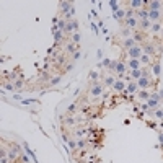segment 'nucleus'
Here are the masks:
<instances>
[{
    "mask_svg": "<svg viewBox=\"0 0 163 163\" xmlns=\"http://www.w3.org/2000/svg\"><path fill=\"white\" fill-rule=\"evenodd\" d=\"M142 46V52L147 54V56H150L152 59H158L160 52H158V46L160 44L157 43L155 39H147L144 44H140Z\"/></svg>",
    "mask_w": 163,
    "mask_h": 163,
    "instance_id": "1",
    "label": "nucleus"
},
{
    "mask_svg": "<svg viewBox=\"0 0 163 163\" xmlns=\"http://www.w3.org/2000/svg\"><path fill=\"white\" fill-rule=\"evenodd\" d=\"M104 85L101 83V80L99 82H95V83H88V95L92 96V98H101V96L104 95Z\"/></svg>",
    "mask_w": 163,
    "mask_h": 163,
    "instance_id": "2",
    "label": "nucleus"
},
{
    "mask_svg": "<svg viewBox=\"0 0 163 163\" xmlns=\"http://www.w3.org/2000/svg\"><path fill=\"white\" fill-rule=\"evenodd\" d=\"M101 83L104 85V88L113 90L114 83H116V75H111L108 72H101Z\"/></svg>",
    "mask_w": 163,
    "mask_h": 163,
    "instance_id": "3",
    "label": "nucleus"
},
{
    "mask_svg": "<svg viewBox=\"0 0 163 163\" xmlns=\"http://www.w3.org/2000/svg\"><path fill=\"white\" fill-rule=\"evenodd\" d=\"M57 8H59V18H62L65 13H69V11L74 8V2H57Z\"/></svg>",
    "mask_w": 163,
    "mask_h": 163,
    "instance_id": "4",
    "label": "nucleus"
},
{
    "mask_svg": "<svg viewBox=\"0 0 163 163\" xmlns=\"http://www.w3.org/2000/svg\"><path fill=\"white\" fill-rule=\"evenodd\" d=\"M80 44H74L72 41H69V43H65L64 44V54L65 56H69V57H72L77 51H80Z\"/></svg>",
    "mask_w": 163,
    "mask_h": 163,
    "instance_id": "5",
    "label": "nucleus"
},
{
    "mask_svg": "<svg viewBox=\"0 0 163 163\" xmlns=\"http://www.w3.org/2000/svg\"><path fill=\"white\" fill-rule=\"evenodd\" d=\"M160 74H162V64H160V59H153V62H152V75L155 77L157 82H160Z\"/></svg>",
    "mask_w": 163,
    "mask_h": 163,
    "instance_id": "6",
    "label": "nucleus"
},
{
    "mask_svg": "<svg viewBox=\"0 0 163 163\" xmlns=\"http://www.w3.org/2000/svg\"><path fill=\"white\" fill-rule=\"evenodd\" d=\"M132 38H134V41L137 44H144L149 39V33H144V31H139V29H135L134 34H132Z\"/></svg>",
    "mask_w": 163,
    "mask_h": 163,
    "instance_id": "7",
    "label": "nucleus"
},
{
    "mask_svg": "<svg viewBox=\"0 0 163 163\" xmlns=\"http://www.w3.org/2000/svg\"><path fill=\"white\" fill-rule=\"evenodd\" d=\"M147 8L152 10V11H162L163 2H160V0H149V2H147Z\"/></svg>",
    "mask_w": 163,
    "mask_h": 163,
    "instance_id": "8",
    "label": "nucleus"
},
{
    "mask_svg": "<svg viewBox=\"0 0 163 163\" xmlns=\"http://www.w3.org/2000/svg\"><path fill=\"white\" fill-rule=\"evenodd\" d=\"M122 26H127V28H131V29H134V31H135V29L139 28V20H137L135 16L126 18V20H124V25H122Z\"/></svg>",
    "mask_w": 163,
    "mask_h": 163,
    "instance_id": "9",
    "label": "nucleus"
},
{
    "mask_svg": "<svg viewBox=\"0 0 163 163\" xmlns=\"http://www.w3.org/2000/svg\"><path fill=\"white\" fill-rule=\"evenodd\" d=\"M150 95H152L150 90H139V92H137V99H139V101L147 103V101L150 99Z\"/></svg>",
    "mask_w": 163,
    "mask_h": 163,
    "instance_id": "10",
    "label": "nucleus"
},
{
    "mask_svg": "<svg viewBox=\"0 0 163 163\" xmlns=\"http://www.w3.org/2000/svg\"><path fill=\"white\" fill-rule=\"evenodd\" d=\"M150 26H152V21L147 18V20H140V21H139V28L137 29H139V31H144V33H149Z\"/></svg>",
    "mask_w": 163,
    "mask_h": 163,
    "instance_id": "11",
    "label": "nucleus"
},
{
    "mask_svg": "<svg viewBox=\"0 0 163 163\" xmlns=\"http://www.w3.org/2000/svg\"><path fill=\"white\" fill-rule=\"evenodd\" d=\"M126 64H127L129 70H139V69H142V64H140V60L139 59H129Z\"/></svg>",
    "mask_w": 163,
    "mask_h": 163,
    "instance_id": "12",
    "label": "nucleus"
},
{
    "mask_svg": "<svg viewBox=\"0 0 163 163\" xmlns=\"http://www.w3.org/2000/svg\"><path fill=\"white\" fill-rule=\"evenodd\" d=\"M60 80H62V75H54V77L49 80V83H46V85H44V90H47V88H52V87L59 85V83H60Z\"/></svg>",
    "mask_w": 163,
    "mask_h": 163,
    "instance_id": "13",
    "label": "nucleus"
},
{
    "mask_svg": "<svg viewBox=\"0 0 163 163\" xmlns=\"http://www.w3.org/2000/svg\"><path fill=\"white\" fill-rule=\"evenodd\" d=\"M126 87H127V83H126L124 80H116V83H114V87H113V92L122 93L126 90Z\"/></svg>",
    "mask_w": 163,
    "mask_h": 163,
    "instance_id": "14",
    "label": "nucleus"
},
{
    "mask_svg": "<svg viewBox=\"0 0 163 163\" xmlns=\"http://www.w3.org/2000/svg\"><path fill=\"white\" fill-rule=\"evenodd\" d=\"M126 90H127V93H129V95H132V96H134V95H137V92H139L137 82H134V80H132V82H129V83H127V87H126Z\"/></svg>",
    "mask_w": 163,
    "mask_h": 163,
    "instance_id": "15",
    "label": "nucleus"
},
{
    "mask_svg": "<svg viewBox=\"0 0 163 163\" xmlns=\"http://www.w3.org/2000/svg\"><path fill=\"white\" fill-rule=\"evenodd\" d=\"M101 80V74L96 70H90L88 74V83H95V82H99Z\"/></svg>",
    "mask_w": 163,
    "mask_h": 163,
    "instance_id": "16",
    "label": "nucleus"
},
{
    "mask_svg": "<svg viewBox=\"0 0 163 163\" xmlns=\"http://www.w3.org/2000/svg\"><path fill=\"white\" fill-rule=\"evenodd\" d=\"M108 5L111 7L113 13H117V11L121 10V2H116V0H109V2H108Z\"/></svg>",
    "mask_w": 163,
    "mask_h": 163,
    "instance_id": "17",
    "label": "nucleus"
},
{
    "mask_svg": "<svg viewBox=\"0 0 163 163\" xmlns=\"http://www.w3.org/2000/svg\"><path fill=\"white\" fill-rule=\"evenodd\" d=\"M127 75H131V78L134 82H137L139 78H142V69H139V70H129V74Z\"/></svg>",
    "mask_w": 163,
    "mask_h": 163,
    "instance_id": "18",
    "label": "nucleus"
},
{
    "mask_svg": "<svg viewBox=\"0 0 163 163\" xmlns=\"http://www.w3.org/2000/svg\"><path fill=\"white\" fill-rule=\"evenodd\" d=\"M77 109H78V103L75 101V103H72L70 106L67 108V114H69V116H74V114L77 113Z\"/></svg>",
    "mask_w": 163,
    "mask_h": 163,
    "instance_id": "19",
    "label": "nucleus"
},
{
    "mask_svg": "<svg viewBox=\"0 0 163 163\" xmlns=\"http://www.w3.org/2000/svg\"><path fill=\"white\" fill-rule=\"evenodd\" d=\"M147 106H149V109H157V108H160V101L150 98L149 101H147Z\"/></svg>",
    "mask_w": 163,
    "mask_h": 163,
    "instance_id": "20",
    "label": "nucleus"
},
{
    "mask_svg": "<svg viewBox=\"0 0 163 163\" xmlns=\"http://www.w3.org/2000/svg\"><path fill=\"white\" fill-rule=\"evenodd\" d=\"M77 149H78V150H85V149H87V140H85V137L77 139Z\"/></svg>",
    "mask_w": 163,
    "mask_h": 163,
    "instance_id": "21",
    "label": "nucleus"
},
{
    "mask_svg": "<svg viewBox=\"0 0 163 163\" xmlns=\"http://www.w3.org/2000/svg\"><path fill=\"white\" fill-rule=\"evenodd\" d=\"M80 39H82L80 33H74V34L70 36V41H72L74 44H80Z\"/></svg>",
    "mask_w": 163,
    "mask_h": 163,
    "instance_id": "22",
    "label": "nucleus"
},
{
    "mask_svg": "<svg viewBox=\"0 0 163 163\" xmlns=\"http://www.w3.org/2000/svg\"><path fill=\"white\" fill-rule=\"evenodd\" d=\"M67 145L72 149V152H75V150H78V149H77V139H74V137H72L70 140L67 142Z\"/></svg>",
    "mask_w": 163,
    "mask_h": 163,
    "instance_id": "23",
    "label": "nucleus"
},
{
    "mask_svg": "<svg viewBox=\"0 0 163 163\" xmlns=\"http://www.w3.org/2000/svg\"><path fill=\"white\" fill-rule=\"evenodd\" d=\"M101 65H103V69L108 72V69H109V65H111V59L109 57H104V59L101 60Z\"/></svg>",
    "mask_w": 163,
    "mask_h": 163,
    "instance_id": "24",
    "label": "nucleus"
},
{
    "mask_svg": "<svg viewBox=\"0 0 163 163\" xmlns=\"http://www.w3.org/2000/svg\"><path fill=\"white\" fill-rule=\"evenodd\" d=\"M155 119H158V121L163 119V108H157L155 109Z\"/></svg>",
    "mask_w": 163,
    "mask_h": 163,
    "instance_id": "25",
    "label": "nucleus"
},
{
    "mask_svg": "<svg viewBox=\"0 0 163 163\" xmlns=\"http://www.w3.org/2000/svg\"><path fill=\"white\" fill-rule=\"evenodd\" d=\"M72 69H74V62H72V60H67V64L64 65V69H62V72H69V70H72Z\"/></svg>",
    "mask_w": 163,
    "mask_h": 163,
    "instance_id": "26",
    "label": "nucleus"
},
{
    "mask_svg": "<svg viewBox=\"0 0 163 163\" xmlns=\"http://www.w3.org/2000/svg\"><path fill=\"white\" fill-rule=\"evenodd\" d=\"M4 88H7L8 92H15V87H13V83H10V82H7V83H4Z\"/></svg>",
    "mask_w": 163,
    "mask_h": 163,
    "instance_id": "27",
    "label": "nucleus"
},
{
    "mask_svg": "<svg viewBox=\"0 0 163 163\" xmlns=\"http://www.w3.org/2000/svg\"><path fill=\"white\" fill-rule=\"evenodd\" d=\"M150 98H152V99H157V101H160V103H162V98H160L158 92H152V95H150Z\"/></svg>",
    "mask_w": 163,
    "mask_h": 163,
    "instance_id": "28",
    "label": "nucleus"
},
{
    "mask_svg": "<svg viewBox=\"0 0 163 163\" xmlns=\"http://www.w3.org/2000/svg\"><path fill=\"white\" fill-rule=\"evenodd\" d=\"M80 57H82V52H80V51H77V52H75L74 56L70 57V60H72V62H74V60H78V59H80Z\"/></svg>",
    "mask_w": 163,
    "mask_h": 163,
    "instance_id": "29",
    "label": "nucleus"
},
{
    "mask_svg": "<svg viewBox=\"0 0 163 163\" xmlns=\"http://www.w3.org/2000/svg\"><path fill=\"white\" fill-rule=\"evenodd\" d=\"M158 140H160V144H162V147H163V131L158 132Z\"/></svg>",
    "mask_w": 163,
    "mask_h": 163,
    "instance_id": "30",
    "label": "nucleus"
},
{
    "mask_svg": "<svg viewBox=\"0 0 163 163\" xmlns=\"http://www.w3.org/2000/svg\"><path fill=\"white\" fill-rule=\"evenodd\" d=\"M158 129H160V131H163V119L158 122Z\"/></svg>",
    "mask_w": 163,
    "mask_h": 163,
    "instance_id": "31",
    "label": "nucleus"
},
{
    "mask_svg": "<svg viewBox=\"0 0 163 163\" xmlns=\"http://www.w3.org/2000/svg\"><path fill=\"white\" fill-rule=\"evenodd\" d=\"M158 95H160V98H162V101H163V90H158Z\"/></svg>",
    "mask_w": 163,
    "mask_h": 163,
    "instance_id": "32",
    "label": "nucleus"
},
{
    "mask_svg": "<svg viewBox=\"0 0 163 163\" xmlns=\"http://www.w3.org/2000/svg\"><path fill=\"white\" fill-rule=\"evenodd\" d=\"M162 11H163V8H162Z\"/></svg>",
    "mask_w": 163,
    "mask_h": 163,
    "instance_id": "33",
    "label": "nucleus"
},
{
    "mask_svg": "<svg viewBox=\"0 0 163 163\" xmlns=\"http://www.w3.org/2000/svg\"><path fill=\"white\" fill-rule=\"evenodd\" d=\"M162 103H163V101H162Z\"/></svg>",
    "mask_w": 163,
    "mask_h": 163,
    "instance_id": "34",
    "label": "nucleus"
}]
</instances>
